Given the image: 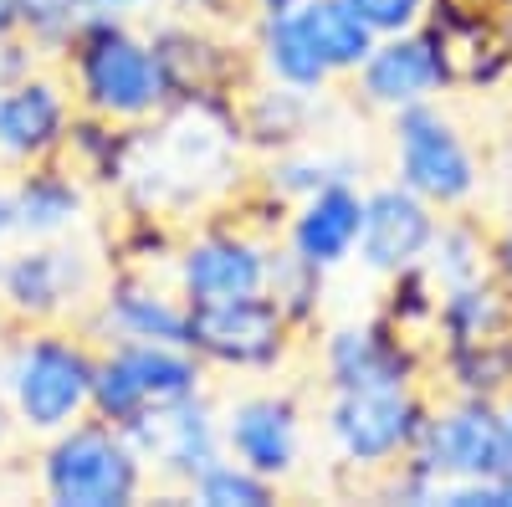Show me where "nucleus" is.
Here are the masks:
<instances>
[{"mask_svg":"<svg viewBox=\"0 0 512 507\" xmlns=\"http://www.w3.org/2000/svg\"><path fill=\"white\" fill-rule=\"evenodd\" d=\"M246 134L236 98H175L159 118L123 129L108 195L123 216H149L164 226H190L236 205L246 190Z\"/></svg>","mask_w":512,"mask_h":507,"instance_id":"f257e3e1","label":"nucleus"},{"mask_svg":"<svg viewBox=\"0 0 512 507\" xmlns=\"http://www.w3.org/2000/svg\"><path fill=\"white\" fill-rule=\"evenodd\" d=\"M57 67L72 88L77 113H93L103 123H118V129L149 123L175 103L144 21L93 16L57 57Z\"/></svg>","mask_w":512,"mask_h":507,"instance_id":"f03ea898","label":"nucleus"},{"mask_svg":"<svg viewBox=\"0 0 512 507\" xmlns=\"http://www.w3.org/2000/svg\"><path fill=\"white\" fill-rule=\"evenodd\" d=\"M98 338L72 323L16 328L0 349V395L26 436H52L72 420L93 415Z\"/></svg>","mask_w":512,"mask_h":507,"instance_id":"7ed1b4c3","label":"nucleus"},{"mask_svg":"<svg viewBox=\"0 0 512 507\" xmlns=\"http://www.w3.org/2000/svg\"><path fill=\"white\" fill-rule=\"evenodd\" d=\"M507 472H512V451L502 436L497 400L431 390V415L420 426V441L395 472L379 477V492L410 507H436L441 482H482Z\"/></svg>","mask_w":512,"mask_h":507,"instance_id":"20e7f679","label":"nucleus"},{"mask_svg":"<svg viewBox=\"0 0 512 507\" xmlns=\"http://www.w3.org/2000/svg\"><path fill=\"white\" fill-rule=\"evenodd\" d=\"M390 139V180L446 210H477L487 200V159L482 144L461 129V118L446 108V98L415 103L384 118Z\"/></svg>","mask_w":512,"mask_h":507,"instance_id":"39448f33","label":"nucleus"},{"mask_svg":"<svg viewBox=\"0 0 512 507\" xmlns=\"http://www.w3.org/2000/svg\"><path fill=\"white\" fill-rule=\"evenodd\" d=\"M425 415H431V385H349L323 390L318 431L338 467L379 482L410 456Z\"/></svg>","mask_w":512,"mask_h":507,"instance_id":"423d86ee","label":"nucleus"},{"mask_svg":"<svg viewBox=\"0 0 512 507\" xmlns=\"http://www.w3.org/2000/svg\"><path fill=\"white\" fill-rule=\"evenodd\" d=\"M36 482L52 507H128L144 497L149 472L123 426L103 415H82L72 426L41 436Z\"/></svg>","mask_w":512,"mask_h":507,"instance_id":"0eeeda50","label":"nucleus"},{"mask_svg":"<svg viewBox=\"0 0 512 507\" xmlns=\"http://www.w3.org/2000/svg\"><path fill=\"white\" fill-rule=\"evenodd\" d=\"M108 267L93 246L72 236L52 241H16L0 257V313L16 328L36 323H72L93 308Z\"/></svg>","mask_w":512,"mask_h":507,"instance_id":"6e6552de","label":"nucleus"},{"mask_svg":"<svg viewBox=\"0 0 512 507\" xmlns=\"http://www.w3.org/2000/svg\"><path fill=\"white\" fill-rule=\"evenodd\" d=\"M272 231L256 226L251 216H200L180 231L175 257H169V277L185 292V303H226V298H246V292L267 287V251H272Z\"/></svg>","mask_w":512,"mask_h":507,"instance_id":"1a4fd4ad","label":"nucleus"},{"mask_svg":"<svg viewBox=\"0 0 512 507\" xmlns=\"http://www.w3.org/2000/svg\"><path fill=\"white\" fill-rule=\"evenodd\" d=\"M185 344L210 374L221 369V374L262 379V374L287 369L303 333L292 328V318L267 292H246V298H226V303H190Z\"/></svg>","mask_w":512,"mask_h":507,"instance_id":"9d476101","label":"nucleus"},{"mask_svg":"<svg viewBox=\"0 0 512 507\" xmlns=\"http://www.w3.org/2000/svg\"><path fill=\"white\" fill-rule=\"evenodd\" d=\"M200 390H210V369L195 359L190 344H139V338L98 344L93 415L113 420V426H128L144 410H159Z\"/></svg>","mask_w":512,"mask_h":507,"instance_id":"9b49d317","label":"nucleus"},{"mask_svg":"<svg viewBox=\"0 0 512 507\" xmlns=\"http://www.w3.org/2000/svg\"><path fill=\"white\" fill-rule=\"evenodd\" d=\"M318 359V390H349V385H431V354L425 338H410L390 318L364 313L328 323L313 344Z\"/></svg>","mask_w":512,"mask_h":507,"instance_id":"f8f14e48","label":"nucleus"},{"mask_svg":"<svg viewBox=\"0 0 512 507\" xmlns=\"http://www.w3.org/2000/svg\"><path fill=\"white\" fill-rule=\"evenodd\" d=\"M420 31L431 36L441 57L446 98H487L512 88V31L497 6H487V0H431Z\"/></svg>","mask_w":512,"mask_h":507,"instance_id":"ddd939ff","label":"nucleus"},{"mask_svg":"<svg viewBox=\"0 0 512 507\" xmlns=\"http://www.w3.org/2000/svg\"><path fill=\"white\" fill-rule=\"evenodd\" d=\"M149 41L175 98H241L246 82L256 77L246 31L236 26H210V21L159 11L149 16Z\"/></svg>","mask_w":512,"mask_h":507,"instance_id":"4468645a","label":"nucleus"},{"mask_svg":"<svg viewBox=\"0 0 512 507\" xmlns=\"http://www.w3.org/2000/svg\"><path fill=\"white\" fill-rule=\"evenodd\" d=\"M221 441H226V456L246 461L251 472L287 487L303 472V456H308L303 395L287 385H256V390L231 395L221 405Z\"/></svg>","mask_w":512,"mask_h":507,"instance_id":"2eb2a0df","label":"nucleus"},{"mask_svg":"<svg viewBox=\"0 0 512 507\" xmlns=\"http://www.w3.org/2000/svg\"><path fill=\"white\" fill-rule=\"evenodd\" d=\"M123 436L134 441L144 472L159 477L164 487L185 492L210 461L226 456V441H221V400L200 390V395H185V400H169L159 410H144L139 420H128Z\"/></svg>","mask_w":512,"mask_h":507,"instance_id":"dca6fc26","label":"nucleus"},{"mask_svg":"<svg viewBox=\"0 0 512 507\" xmlns=\"http://www.w3.org/2000/svg\"><path fill=\"white\" fill-rule=\"evenodd\" d=\"M98 344L139 338V344H185L190 333V303L175 287V277H159L154 267H108L93 308L82 313Z\"/></svg>","mask_w":512,"mask_h":507,"instance_id":"f3484780","label":"nucleus"},{"mask_svg":"<svg viewBox=\"0 0 512 507\" xmlns=\"http://www.w3.org/2000/svg\"><path fill=\"white\" fill-rule=\"evenodd\" d=\"M77 118L72 88L57 62H31L0 88V169L57 159Z\"/></svg>","mask_w":512,"mask_h":507,"instance_id":"a211bd4d","label":"nucleus"},{"mask_svg":"<svg viewBox=\"0 0 512 507\" xmlns=\"http://www.w3.org/2000/svg\"><path fill=\"white\" fill-rule=\"evenodd\" d=\"M436 226H441V210L431 200H420L415 190H405L400 180L384 175V180L364 185V226H359L354 262L374 282L410 272V267H425Z\"/></svg>","mask_w":512,"mask_h":507,"instance_id":"6ab92c4d","label":"nucleus"},{"mask_svg":"<svg viewBox=\"0 0 512 507\" xmlns=\"http://www.w3.org/2000/svg\"><path fill=\"white\" fill-rule=\"evenodd\" d=\"M344 88H349L354 108H364L374 118H390L400 108L446 98V72H441V57L431 47V36L415 26V31L379 36L374 52L354 67V77L344 82Z\"/></svg>","mask_w":512,"mask_h":507,"instance_id":"aec40b11","label":"nucleus"},{"mask_svg":"<svg viewBox=\"0 0 512 507\" xmlns=\"http://www.w3.org/2000/svg\"><path fill=\"white\" fill-rule=\"evenodd\" d=\"M359 226H364V180H333L287 205L277 241L323 272H344L359 251Z\"/></svg>","mask_w":512,"mask_h":507,"instance_id":"412c9836","label":"nucleus"},{"mask_svg":"<svg viewBox=\"0 0 512 507\" xmlns=\"http://www.w3.org/2000/svg\"><path fill=\"white\" fill-rule=\"evenodd\" d=\"M333 180H364V159L359 149H344L333 144L328 134L308 139V144H292V149H277V154H262L246 180V195L262 200L267 210L287 216L292 200H303Z\"/></svg>","mask_w":512,"mask_h":507,"instance_id":"4be33fe9","label":"nucleus"},{"mask_svg":"<svg viewBox=\"0 0 512 507\" xmlns=\"http://www.w3.org/2000/svg\"><path fill=\"white\" fill-rule=\"evenodd\" d=\"M328 108H333V93H297V88H277V82H262V77H251L246 93L236 98L251 159L318 139Z\"/></svg>","mask_w":512,"mask_h":507,"instance_id":"5701e85b","label":"nucleus"},{"mask_svg":"<svg viewBox=\"0 0 512 507\" xmlns=\"http://www.w3.org/2000/svg\"><path fill=\"white\" fill-rule=\"evenodd\" d=\"M16 216H21V241H52V236H72L88 221L93 205V185L72 175L62 159H41L16 169Z\"/></svg>","mask_w":512,"mask_h":507,"instance_id":"b1692460","label":"nucleus"},{"mask_svg":"<svg viewBox=\"0 0 512 507\" xmlns=\"http://www.w3.org/2000/svg\"><path fill=\"white\" fill-rule=\"evenodd\" d=\"M246 52H251V72L277 88H297V93H333L338 82L328 72V62L318 57V47L308 41L297 11L272 16V21H246Z\"/></svg>","mask_w":512,"mask_h":507,"instance_id":"393cba45","label":"nucleus"},{"mask_svg":"<svg viewBox=\"0 0 512 507\" xmlns=\"http://www.w3.org/2000/svg\"><path fill=\"white\" fill-rule=\"evenodd\" d=\"M507 333H512V298H507V287L487 272V277H477V282L441 287L436 323H431L425 349L487 344V338H507Z\"/></svg>","mask_w":512,"mask_h":507,"instance_id":"a878e982","label":"nucleus"},{"mask_svg":"<svg viewBox=\"0 0 512 507\" xmlns=\"http://www.w3.org/2000/svg\"><path fill=\"white\" fill-rule=\"evenodd\" d=\"M297 21H303L318 57L328 62L333 82H349L354 67L374 52V41H379L374 26L354 11V0H303V6H297Z\"/></svg>","mask_w":512,"mask_h":507,"instance_id":"bb28decb","label":"nucleus"},{"mask_svg":"<svg viewBox=\"0 0 512 507\" xmlns=\"http://www.w3.org/2000/svg\"><path fill=\"white\" fill-rule=\"evenodd\" d=\"M487 246H492V221L477 216V210H446L431 257H425V272L436 277V287H456V282H477L487 277Z\"/></svg>","mask_w":512,"mask_h":507,"instance_id":"cd10ccee","label":"nucleus"},{"mask_svg":"<svg viewBox=\"0 0 512 507\" xmlns=\"http://www.w3.org/2000/svg\"><path fill=\"white\" fill-rule=\"evenodd\" d=\"M328 277H333V272L303 262L292 246L272 241V251H267V287H262V292L292 318V328L308 338V333L318 328L323 308H328Z\"/></svg>","mask_w":512,"mask_h":507,"instance_id":"c85d7f7f","label":"nucleus"},{"mask_svg":"<svg viewBox=\"0 0 512 507\" xmlns=\"http://www.w3.org/2000/svg\"><path fill=\"white\" fill-rule=\"evenodd\" d=\"M180 497L200 502V507H272L282 497V487L267 482L262 472H251L246 461H236V456H216Z\"/></svg>","mask_w":512,"mask_h":507,"instance_id":"c756f323","label":"nucleus"},{"mask_svg":"<svg viewBox=\"0 0 512 507\" xmlns=\"http://www.w3.org/2000/svg\"><path fill=\"white\" fill-rule=\"evenodd\" d=\"M93 16L88 0H21V41L41 62H57Z\"/></svg>","mask_w":512,"mask_h":507,"instance_id":"7c9ffc66","label":"nucleus"},{"mask_svg":"<svg viewBox=\"0 0 512 507\" xmlns=\"http://www.w3.org/2000/svg\"><path fill=\"white\" fill-rule=\"evenodd\" d=\"M436 303H441V287L425 267H410V272H395L379 282V303L374 313L390 318L395 328H405L410 338H431V323H436Z\"/></svg>","mask_w":512,"mask_h":507,"instance_id":"2f4dec72","label":"nucleus"},{"mask_svg":"<svg viewBox=\"0 0 512 507\" xmlns=\"http://www.w3.org/2000/svg\"><path fill=\"white\" fill-rule=\"evenodd\" d=\"M354 11L374 26V36H395V31H415L425 26L431 0H354Z\"/></svg>","mask_w":512,"mask_h":507,"instance_id":"473e14b6","label":"nucleus"},{"mask_svg":"<svg viewBox=\"0 0 512 507\" xmlns=\"http://www.w3.org/2000/svg\"><path fill=\"white\" fill-rule=\"evenodd\" d=\"M487 159V200L492 210H512V129L482 149Z\"/></svg>","mask_w":512,"mask_h":507,"instance_id":"72a5a7b5","label":"nucleus"},{"mask_svg":"<svg viewBox=\"0 0 512 507\" xmlns=\"http://www.w3.org/2000/svg\"><path fill=\"white\" fill-rule=\"evenodd\" d=\"M164 11L210 26H241V0H164Z\"/></svg>","mask_w":512,"mask_h":507,"instance_id":"f704fd0d","label":"nucleus"},{"mask_svg":"<svg viewBox=\"0 0 512 507\" xmlns=\"http://www.w3.org/2000/svg\"><path fill=\"white\" fill-rule=\"evenodd\" d=\"M487 267H492V277L507 287V298H512V210H497V221H492Z\"/></svg>","mask_w":512,"mask_h":507,"instance_id":"c9c22d12","label":"nucleus"},{"mask_svg":"<svg viewBox=\"0 0 512 507\" xmlns=\"http://www.w3.org/2000/svg\"><path fill=\"white\" fill-rule=\"evenodd\" d=\"M31 62H41V57L26 47L21 36H0V88H6V82H11L16 72H26Z\"/></svg>","mask_w":512,"mask_h":507,"instance_id":"e433bc0d","label":"nucleus"},{"mask_svg":"<svg viewBox=\"0 0 512 507\" xmlns=\"http://www.w3.org/2000/svg\"><path fill=\"white\" fill-rule=\"evenodd\" d=\"M98 16H123V21H149L164 11V0H88Z\"/></svg>","mask_w":512,"mask_h":507,"instance_id":"4c0bfd02","label":"nucleus"},{"mask_svg":"<svg viewBox=\"0 0 512 507\" xmlns=\"http://www.w3.org/2000/svg\"><path fill=\"white\" fill-rule=\"evenodd\" d=\"M16 241H21V216H16V190L6 180V185H0V251L16 246Z\"/></svg>","mask_w":512,"mask_h":507,"instance_id":"58836bf2","label":"nucleus"},{"mask_svg":"<svg viewBox=\"0 0 512 507\" xmlns=\"http://www.w3.org/2000/svg\"><path fill=\"white\" fill-rule=\"evenodd\" d=\"M303 0H241V26L246 21H272V16H287V11H297Z\"/></svg>","mask_w":512,"mask_h":507,"instance_id":"ea45409f","label":"nucleus"},{"mask_svg":"<svg viewBox=\"0 0 512 507\" xmlns=\"http://www.w3.org/2000/svg\"><path fill=\"white\" fill-rule=\"evenodd\" d=\"M0 36H21V0H0Z\"/></svg>","mask_w":512,"mask_h":507,"instance_id":"a19ab883","label":"nucleus"},{"mask_svg":"<svg viewBox=\"0 0 512 507\" xmlns=\"http://www.w3.org/2000/svg\"><path fill=\"white\" fill-rule=\"evenodd\" d=\"M16 415H11V405H6V395H0V456H6L11 451V441H16Z\"/></svg>","mask_w":512,"mask_h":507,"instance_id":"79ce46f5","label":"nucleus"},{"mask_svg":"<svg viewBox=\"0 0 512 507\" xmlns=\"http://www.w3.org/2000/svg\"><path fill=\"white\" fill-rule=\"evenodd\" d=\"M497 415H502V436H507V451H512V390L497 395Z\"/></svg>","mask_w":512,"mask_h":507,"instance_id":"37998d69","label":"nucleus"},{"mask_svg":"<svg viewBox=\"0 0 512 507\" xmlns=\"http://www.w3.org/2000/svg\"><path fill=\"white\" fill-rule=\"evenodd\" d=\"M487 6H497V11L507 16V11H512V0H487Z\"/></svg>","mask_w":512,"mask_h":507,"instance_id":"c03bdc74","label":"nucleus"},{"mask_svg":"<svg viewBox=\"0 0 512 507\" xmlns=\"http://www.w3.org/2000/svg\"><path fill=\"white\" fill-rule=\"evenodd\" d=\"M507 31H512V11H507Z\"/></svg>","mask_w":512,"mask_h":507,"instance_id":"a18cd8bd","label":"nucleus"},{"mask_svg":"<svg viewBox=\"0 0 512 507\" xmlns=\"http://www.w3.org/2000/svg\"><path fill=\"white\" fill-rule=\"evenodd\" d=\"M507 487H512V472H507Z\"/></svg>","mask_w":512,"mask_h":507,"instance_id":"49530a36","label":"nucleus"},{"mask_svg":"<svg viewBox=\"0 0 512 507\" xmlns=\"http://www.w3.org/2000/svg\"><path fill=\"white\" fill-rule=\"evenodd\" d=\"M0 257H6V251H0Z\"/></svg>","mask_w":512,"mask_h":507,"instance_id":"de8ad7c7","label":"nucleus"}]
</instances>
